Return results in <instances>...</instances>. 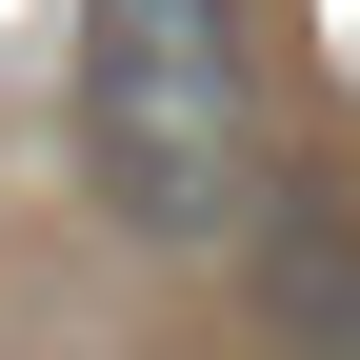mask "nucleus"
<instances>
[{
	"label": "nucleus",
	"instance_id": "f257e3e1",
	"mask_svg": "<svg viewBox=\"0 0 360 360\" xmlns=\"http://www.w3.org/2000/svg\"><path fill=\"white\" fill-rule=\"evenodd\" d=\"M80 180L120 240H240L260 220V40L240 0H80Z\"/></svg>",
	"mask_w": 360,
	"mask_h": 360
},
{
	"label": "nucleus",
	"instance_id": "f03ea898",
	"mask_svg": "<svg viewBox=\"0 0 360 360\" xmlns=\"http://www.w3.org/2000/svg\"><path fill=\"white\" fill-rule=\"evenodd\" d=\"M260 300H281V321H340V340H360V240H340V220H281V240H260Z\"/></svg>",
	"mask_w": 360,
	"mask_h": 360
}]
</instances>
